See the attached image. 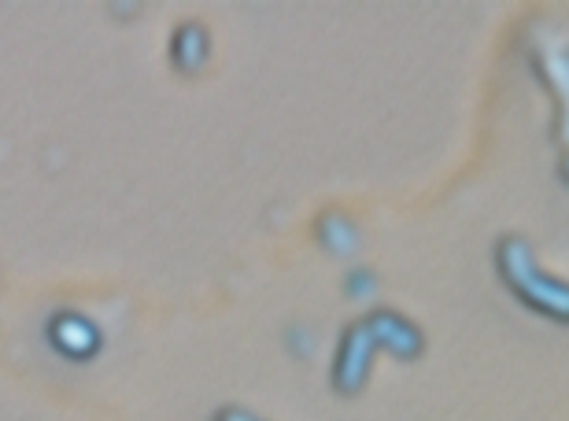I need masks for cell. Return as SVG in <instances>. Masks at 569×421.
<instances>
[{"label": "cell", "instance_id": "obj_1", "mask_svg": "<svg viewBox=\"0 0 569 421\" xmlns=\"http://www.w3.org/2000/svg\"><path fill=\"white\" fill-rule=\"evenodd\" d=\"M492 263H496L499 281H503V289L515 295L526 311H532L537 318H548L555 325H569V281L559 274H548V270L540 267L529 237H521V233L499 237Z\"/></svg>", "mask_w": 569, "mask_h": 421}, {"label": "cell", "instance_id": "obj_2", "mask_svg": "<svg viewBox=\"0 0 569 421\" xmlns=\"http://www.w3.org/2000/svg\"><path fill=\"white\" fill-rule=\"evenodd\" d=\"M378 344H373L370 329L362 318L348 322L337 337V351H333V367H329V384L340 400H356V395L367 392V384L373 378V362H378Z\"/></svg>", "mask_w": 569, "mask_h": 421}, {"label": "cell", "instance_id": "obj_3", "mask_svg": "<svg viewBox=\"0 0 569 421\" xmlns=\"http://www.w3.org/2000/svg\"><path fill=\"white\" fill-rule=\"evenodd\" d=\"M44 340L60 359L67 362H93L104 351V333L89 314L74 307H60L49 322H44Z\"/></svg>", "mask_w": 569, "mask_h": 421}, {"label": "cell", "instance_id": "obj_4", "mask_svg": "<svg viewBox=\"0 0 569 421\" xmlns=\"http://www.w3.org/2000/svg\"><path fill=\"white\" fill-rule=\"evenodd\" d=\"M373 344H378L381 355H389L396 362H415L426 355V333L422 325L411 322L407 314L392 311V307H373V311L362 314Z\"/></svg>", "mask_w": 569, "mask_h": 421}, {"label": "cell", "instance_id": "obj_5", "mask_svg": "<svg viewBox=\"0 0 569 421\" xmlns=\"http://www.w3.org/2000/svg\"><path fill=\"white\" fill-rule=\"evenodd\" d=\"M167 56H170V67H174L181 78L203 74V71H208V63H211V33H208V27L197 22V19L178 22L174 33H170Z\"/></svg>", "mask_w": 569, "mask_h": 421}, {"label": "cell", "instance_id": "obj_6", "mask_svg": "<svg viewBox=\"0 0 569 421\" xmlns=\"http://www.w3.org/2000/svg\"><path fill=\"white\" fill-rule=\"evenodd\" d=\"M315 241H318V248H322L326 255L348 259V255L359 252L362 233H359V225L351 222V214H345V211H322L315 219Z\"/></svg>", "mask_w": 569, "mask_h": 421}, {"label": "cell", "instance_id": "obj_7", "mask_svg": "<svg viewBox=\"0 0 569 421\" xmlns=\"http://www.w3.org/2000/svg\"><path fill=\"white\" fill-rule=\"evenodd\" d=\"M345 295L356 303H370L373 295H378V274L373 270H351V274L345 278Z\"/></svg>", "mask_w": 569, "mask_h": 421}, {"label": "cell", "instance_id": "obj_8", "mask_svg": "<svg viewBox=\"0 0 569 421\" xmlns=\"http://www.w3.org/2000/svg\"><path fill=\"white\" fill-rule=\"evenodd\" d=\"M211 421H267V418H259L256 411H248V407H219V411L211 414Z\"/></svg>", "mask_w": 569, "mask_h": 421}, {"label": "cell", "instance_id": "obj_9", "mask_svg": "<svg viewBox=\"0 0 569 421\" xmlns=\"http://www.w3.org/2000/svg\"><path fill=\"white\" fill-rule=\"evenodd\" d=\"M559 178H562L566 186H569V152L562 156V163H559Z\"/></svg>", "mask_w": 569, "mask_h": 421}]
</instances>
